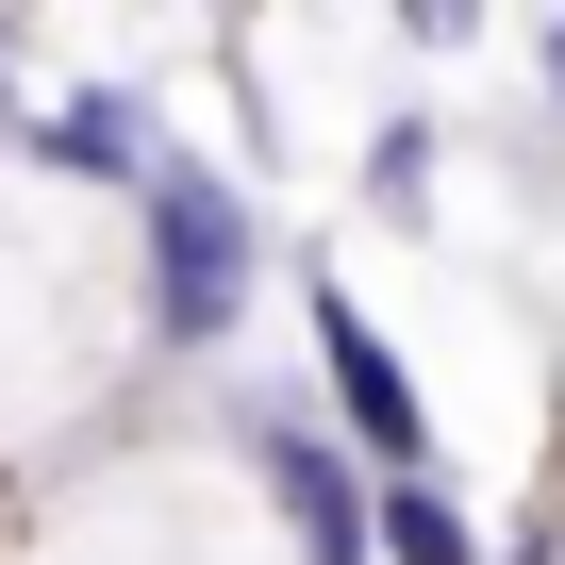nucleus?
Here are the masks:
<instances>
[{
	"label": "nucleus",
	"instance_id": "f257e3e1",
	"mask_svg": "<svg viewBox=\"0 0 565 565\" xmlns=\"http://www.w3.org/2000/svg\"><path fill=\"white\" fill-rule=\"evenodd\" d=\"M249 282H266L249 183H216L200 150H167V183H150V350H216L249 317Z\"/></svg>",
	"mask_w": 565,
	"mask_h": 565
},
{
	"label": "nucleus",
	"instance_id": "f03ea898",
	"mask_svg": "<svg viewBox=\"0 0 565 565\" xmlns=\"http://www.w3.org/2000/svg\"><path fill=\"white\" fill-rule=\"evenodd\" d=\"M317 383H333V416H350V449H366V482H416V466H433V416H416V383H399V350H383V317L350 300L333 266H317Z\"/></svg>",
	"mask_w": 565,
	"mask_h": 565
},
{
	"label": "nucleus",
	"instance_id": "7ed1b4c3",
	"mask_svg": "<svg viewBox=\"0 0 565 565\" xmlns=\"http://www.w3.org/2000/svg\"><path fill=\"white\" fill-rule=\"evenodd\" d=\"M18 150H34L51 183H134V200H150L183 134H167L134 84H67V100H34V117H18Z\"/></svg>",
	"mask_w": 565,
	"mask_h": 565
},
{
	"label": "nucleus",
	"instance_id": "20e7f679",
	"mask_svg": "<svg viewBox=\"0 0 565 565\" xmlns=\"http://www.w3.org/2000/svg\"><path fill=\"white\" fill-rule=\"evenodd\" d=\"M366 548H383V565H482V515L416 466V482H383V499H366Z\"/></svg>",
	"mask_w": 565,
	"mask_h": 565
},
{
	"label": "nucleus",
	"instance_id": "39448f33",
	"mask_svg": "<svg viewBox=\"0 0 565 565\" xmlns=\"http://www.w3.org/2000/svg\"><path fill=\"white\" fill-rule=\"evenodd\" d=\"M366 200H383V216L433 200V117H383V134H366Z\"/></svg>",
	"mask_w": 565,
	"mask_h": 565
},
{
	"label": "nucleus",
	"instance_id": "423d86ee",
	"mask_svg": "<svg viewBox=\"0 0 565 565\" xmlns=\"http://www.w3.org/2000/svg\"><path fill=\"white\" fill-rule=\"evenodd\" d=\"M532 67H548V117H565V18H532Z\"/></svg>",
	"mask_w": 565,
	"mask_h": 565
}]
</instances>
